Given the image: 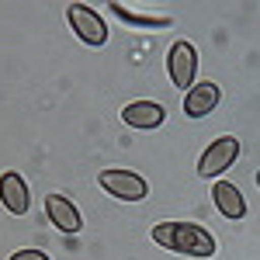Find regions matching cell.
<instances>
[{
	"label": "cell",
	"instance_id": "obj_1",
	"mask_svg": "<svg viewBox=\"0 0 260 260\" xmlns=\"http://www.w3.org/2000/svg\"><path fill=\"white\" fill-rule=\"evenodd\" d=\"M153 243L163 250H174L184 257H215V240L208 229H201L194 222H160L153 225Z\"/></svg>",
	"mask_w": 260,
	"mask_h": 260
},
{
	"label": "cell",
	"instance_id": "obj_2",
	"mask_svg": "<svg viewBox=\"0 0 260 260\" xmlns=\"http://www.w3.org/2000/svg\"><path fill=\"white\" fill-rule=\"evenodd\" d=\"M167 73H170L174 87H180V90H191V87H194L198 52H194L191 42H174V45H170V52H167Z\"/></svg>",
	"mask_w": 260,
	"mask_h": 260
},
{
	"label": "cell",
	"instance_id": "obj_3",
	"mask_svg": "<svg viewBox=\"0 0 260 260\" xmlns=\"http://www.w3.org/2000/svg\"><path fill=\"white\" fill-rule=\"evenodd\" d=\"M98 180L111 198H121V201H142L149 194L146 177H139L136 170H101Z\"/></svg>",
	"mask_w": 260,
	"mask_h": 260
},
{
	"label": "cell",
	"instance_id": "obj_4",
	"mask_svg": "<svg viewBox=\"0 0 260 260\" xmlns=\"http://www.w3.org/2000/svg\"><path fill=\"white\" fill-rule=\"evenodd\" d=\"M236 156H240V139H236V136H219V139L201 153L198 174H201V177H219L222 170L233 167Z\"/></svg>",
	"mask_w": 260,
	"mask_h": 260
},
{
	"label": "cell",
	"instance_id": "obj_5",
	"mask_svg": "<svg viewBox=\"0 0 260 260\" xmlns=\"http://www.w3.org/2000/svg\"><path fill=\"white\" fill-rule=\"evenodd\" d=\"M66 18L73 24V31L80 35V42H87V45H104V42H108L104 18H101L94 7H87V4H70V7H66Z\"/></svg>",
	"mask_w": 260,
	"mask_h": 260
},
{
	"label": "cell",
	"instance_id": "obj_6",
	"mask_svg": "<svg viewBox=\"0 0 260 260\" xmlns=\"http://www.w3.org/2000/svg\"><path fill=\"white\" fill-rule=\"evenodd\" d=\"M0 201H4V208L11 215H28L31 198H28V187H24L21 174H14V170H4L0 174Z\"/></svg>",
	"mask_w": 260,
	"mask_h": 260
},
{
	"label": "cell",
	"instance_id": "obj_7",
	"mask_svg": "<svg viewBox=\"0 0 260 260\" xmlns=\"http://www.w3.org/2000/svg\"><path fill=\"white\" fill-rule=\"evenodd\" d=\"M45 215L62 233H80L83 229V219H80V212H77V205L70 198H62V194H45Z\"/></svg>",
	"mask_w": 260,
	"mask_h": 260
},
{
	"label": "cell",
	"instance_id": "obj_8",
	"mask_svg": "<svg viewBox=\"0 0 260 260\" xmlns=\"http://www.w3.org/2000/svg\"><path fill=\"white\" fill-rule=\"evenodd\" d=\"M215 104H219V87L212 80H201L187 90V98H184V115H187V118H205V115L215 111Z\"/></svg>",
	"mask_w": 260,
	"mask_h": 260
},
{
	"label": "cell",
	"instance_id": "obj_9",
	"mask_svg": "<svg viewBox=\"0 0 260 260\" xmlns=\"http://www.w3.org/2000/svg\"><path fill=\"white\" fill-rule=\"evenodd\" d=\"M163 118H167V111H163L156 101H136V104H128V108L121 111V121H125L128 128H142V132L160 128Z\"/></svg>",
	"mask_w": 260,
	"mask_h": 260
},
{
	"label": "cell",
	"instance_id": "obj_10",
	"mask_svg": "<svg viewBox=\"0 0 260 260\" xmlns=\"http://www.w3.org/2000/svg\"><path fill=\"white\" fill-rule=\"evenodd\" d=\"M212 198H215V208H219L225 219H243L246 215V201H243L240 187H233L229 180H219L212 187Z\"/></svg>",
	"mask_w": 260,
	"mask_h": 260
},
{
	"label": "cell",
	"instance_id": "obj_11",
	"mask_svg": "<svg viewBox=\"0 0 260 260\" xmlns=\"http://www.w3.org/2000/svg\"><path fill=\"white\" fill-rule=\"evenodd\" d=\"M111 11L118 14L121 21H132V24H170V18L167 14H160V18H153V14H136V11H128V7H121V4H111Z\"/></svg>",
	"mask_w": 260,
	"mask_h": 260
},
{
	"label": "cell",
	"instance_id": "obj_12",
	"mask_svg": "<svg viewBox=\"0 0 260 260\" xmlns=\"http://www.w3.org/2000/svg\"><path fill=\"white\" fill-rule=\"evenodd\" d=\"M7 260H49V253H42V250H18V253H11Z\"/></svg>",
	"mask_w": 260,
	"mask_h": 260
}]
</instances>
